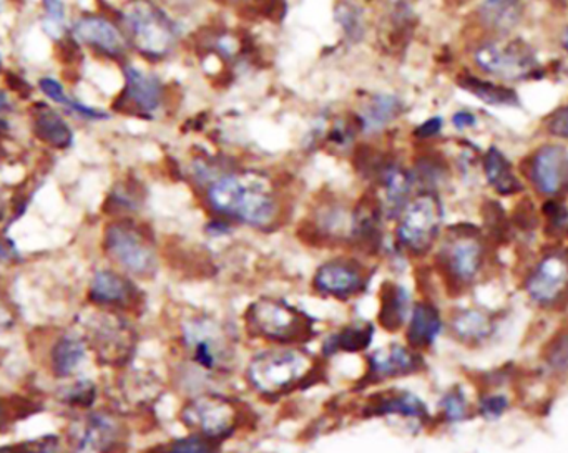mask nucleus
Returning <instances> with one entry per match:
<instances>
[{"label": "nucleus", "instance_id": "f257e3e1", "mask_svg": "<svg viewBox=\"0 0 568 453\" xmlns=\"http://www.w3.org/2000/svg\"><path fill=\"white\" fill-rule=\"evenodd\" d=\"M206 203L221 220L255 230H270L280 221L281 205L261 178L223 174L208 184Z\"/></svg>", "mask_w": 568, "mask_h": 453}, {"label": "nucleus", "instance_id": "f03ea898", "mask_svg": "<svg viewBox=\"0 0 568 453\" xmlns=\"http://www.w3.org/2000/svg\"><path fill=\"white\" fill-rule=\"evenodd\" d=\"M318 376L320 361L299 346H273L256 352L245 371L246 384L268 401L306 389Z\"/></svg>", "mask_w": 568, "mask_h": 453}, {"label": "nucleus", "instance_id": "7ed1b4c3", "mask_svg": "<svg viewBox=\"0 0 568 453\" xmlns=\"http://www.w3.org/2000/svg\"><path fill=\"white\" fill-rule=\"evenodd\" d=\"M246 334L273 346H301L317 336L313 318L280 298L263 296L243 314Z\"/></svg>", "mask_w": 568, "mask_h": 453}, {"label": "nucleus", "instance_id": "20e7f679", "mask_svg": "<svg viewBox=\"0 0 568 453\" xmlns=\"http://www.w3.org/2000/svg\"><path fill=\"white\" fill-rule=\"evenodd\" d=\"M178 340L189 361L206 374L221 376L235 362V336L210 314H190L180 324Z\"/></svg>", "mask_w": 568, "mask_h": 453}, {"label": "nucleus", "instance_id": "39448f33", "mask_svg": "<svg viewBox=\"0 0 568 453\" xmlns=\"http://www.w3.org/2000/svg\"><path fill=\"white\" fill-rule=\"evenodd\" d=\"M103 253L121 273L152 280L158 271V249L152 233L132 218H115L103 230Z\"/></svg>", "mask_w": 568, "mask_h": 453}, {"label": "nucleus", "instance_id": "423d86ee", "mask_svg": "<svg viewBox=\"0 0 568 453\" xmlns=\"http://www.w3.org/2000/svg\"><path fill=\"white\" fill-rule=\"evenodd\" d=\"M473 62L477 70L499 82H529L544 74L535 50L519 37L492 36L482 40L474 47Z\"/></svg>", "mask_w": 568, "mask_h": 453}, {"label": "nucleus", "instance_id": "0eeeda50", "mask_svg": "<svg viewBox=\"0 0 568 453\" xmlns=\"http://www.w3.org/2000/svg\"><path fill=\"white\" fill-rule=\"evenodd\" d=\"M125 37L150 61L165 59L178 43V27L153 0H128L120 11Z\"/></svg>", "mask_w": 568, "mask_h": 453}, {"label": "nucleus", "instance_id": "6e6552de", "mask_svg": "<svg viewBox=\"0 0 568 453\" xmlns=\"http://www.w3.org/2000/svg\"><path fill=\"white\" fill-rule=\"evenodd\" d=\"M396 221V246L412 258L426 256L441 237L444 221L441 199L433 192L412 196Z\"/></svg>", "mask_w": 568, "mask_h": 453}, {"label": "nucleus", "instance_id": "1a4fd4ad", "mask_svg": "<svg viewBox=\"0 0 568 453\" xmlns=\"http://www.w3.org/2000/svg\"><path fill=\"white\" fill-rule=\"evenodd\" d=\"M180 422L190 433L221 443L242 425V407L230 397L217 392H202L180 409Z\"/></svg>", "mask_w": 568, "mask_h": 453}, {"label": "nucleus", "instance_id": "9d476101", "mask_svg": "<svg viewBox=\"0 0 568 453\" xmlns=\"http://www.w3.org/2000/svg\"><path fill=\"white\" fill-rule=\"evenodd\" d=\"M483 256L486 249L479 233L470 228L459 226L449 231L442 240L437 253V266L449 284L466 287L482 271Z\"/></svg>", "mask_w": 568, "mask_h": 453}, {"label": "nucleus", "instance_id": "9b49d317", "mask_svg": "<svg viewBox=\"0 0 568 453\" xmlns=\"http://www.w3.org/2000/svg\"><path fill=\"white\" fill-rule=\"evenodd\" d=\"M373 270L363 259L336 256L318 266L311 287L321 298L351 301L366 293Z\"/></svg>", "mask_w": 568, "mask_h": 453}, {"label": "nucleus", "instance_id": "f8f14e48", "mask_svg": "<svg viewBox=\"0 0 568 453\" xmlns=\"http://www.w3.org/2000/svg\"><path fill=\"white\" fill-rule=\"evenodd\" d=\"M524 173L540 196L560 198L568 190V150L560 143L537 146L527 156Z\"/></svg>", "mask_w": 568, "mask_h": 453}, {"label": "nucleus", "instance_id": "ddd939ff", "mask_svg": "<svg viewBox=\"0 0 568 453\" xmlns=\"http://www.w3.org/2000/svg\"><path fill=\"white\" fill-rule=\"evenodd\" d=\"M90 346L103 364L124 365L135 352L137 337L120 312L103 311L99 324L92 329Z\"/></svg>", "mask_w": 568, "mask_h": 453}, {"label": "nucleus", "instance_id": "4468645a", "mask_svg": "<svg viewBox=\"0 0 568 453\" xmlns=\"http://www.w3.org/2000/svg\"><path fill=\"white\" fill-rule=\"evenodd\" d=\"M527 296L540 308H552L568 295V253L552 251L540 259L526 281Z\"/></svg>", "mask_w": 568, "mask_h": 453}, {"label": "nucleus", "instance_id": "2eb2a0df", "mask_svg": "<svg viewBox=\"0 0 568 453\" xmlns=\"http://www.w3.org/2000/svg\"><path fill=\"white\" fill-rule=\"evenodd\" d=\"M142 290L128 274L100 270L89 284V301L100 311L132 312L142 305Z\"/></svg>", "mask_w": 568, "mask_h": 453}, {"label": "nucleus", "instance_id": "dca6fc26", "mask_svg": "<svg viewBox=\"0 0 568 453\" xmlns=\"http://www.w3.org/2000/svg\"><path fill=\"white\" fill-rule=\"evenodd\" d=\"M124 80V90L115 102L118 112L150 117L160 111V106L164 105L165 87L157 75L133 65H125Z\"/></svg>", "mask_w": 568, "mask_h": 453}, {"label": "nucleus", "instance_id": "f3484780", "mask_svg": "<svg viewBox=\"0 0 568 453\" xmlns=\"http://www.w3.org/2000/svg\"><path fill=\"white\" fill-rule=\"evenodd\" d=\"M127 445V429L117 415L92 412L75 432L72 453H121Z\"/></svg>", "mask_w": 568, "mask_h": 453}, {"label": "nucleus", "instance_id": "a211bd4d", "mask_svg": "<svg viewBox=\"0 0 568 453\" xmlns=\"http://www.w3.org/2000/svg\"><path fill=\"white\" fill-rule=\"evenodd\" d=\"M423 368L424 359L421 352L409 348L408 344H387L367 354L366 374L361 384L374 386L386 380L401 379L419 374Z\"/></svg>", "mask_w": 568, "mask_h": 453}, {"label": "nucleus", "instance_id": "6ab92c4d", "mask_svg": "<svg viewBox=\"0 0 568 453\" xmlns=\"http://www.w3.org/2000/svg\"><path fill=\"white\" fill-rule=\"evenodd\" d=\"M72 37L82 46L89 47L102 57L120 61L127 55L128 40L124 30L111 18L99 14L80 15L70 25Z\"/></svg>", "mask_w": 568, "mask_h": 453}, {"label": "nucleus", "instance_id": "aec40b11", "mask_svg": "<svg viewBox=\"0 0 568 453\" xmlns=\"http://www.w3.org/2000/svg\"><path fill=\"white\" fill-rule=\"evenodd\" d=\"M405 344L414 351L423 352L433 348L444 329L441 312L433 302L417 301L412 305L405 323Z\"/></svg>", "mask_w": 568, "mask_h": 453}, {"label": "nucleus", "instance_id": "412c9836", "mask_svg": "<svg viewBox=\"0 0 568 453\" xmlns=\"http://www.w3.org/2000/svg\"><path fill=\"white\" fill-rule=\"evenodd\" d=\"M366 417H389V415H399L402 418L424 422L429 420V411L426 404L421 401L419 397L405 390H384L380 393H374L364 407Z\"/></svg>", "mask_w": 568, "mask_h": 453}, {"label": "nucleus", "instance_id": "4be33fe9", "mask_svg": "<svg viewBox=\"0 0 568 453\" xmlns=\"http://www.w3.org/2000/svg\"><path fill=\"white\" fill-rule=\"evenodd\" d=\"M30 117H33L34 135L40 142L55 150H68L74 146V131L55 108L47 103H36Z\"/></svg>", "mask_w": 568, "mask_h": 453}, {"label": "nucleus", "instance_id": "5701e85b", "mask_svg": "<svg viewBox=\"0 0 568 453\" xmlns=\"http://www.w3.org/2000/svg\"><path fill=\"white\" fill-rule=\"evenodd\" d=\"M412 302L408 289L395 281H386L379 289L377 324L387 333L404 329L411 314Z\"/></svg>", "mask_w": 568, "mask_h": 453}, {"label": "nucleus", "instance_id": "b1692460", "mask_svg": "<svg viewBox=\"0 0 568 453\" xmlns=\"http://www.w3.org/2000/svg\"><path fill=\"white\" fill-rule=\"evenodd\" d=\"M524 0H482L477 21L492 36H508L524 17Z\"/></svg>", "mask_w": 568, "mask_h": 453}, {"label": "nucleus", "instance_id": "393cba45", "mask_svg": "<svg viewBox=\"0 0 568 453\" xmlns=\"http://www.w3.org/2000/svg\"><path fill=\"white\" fill-rule=\"evenodd\" d=\"M482 168L487 183L498 195L514 196L524 192L522 181L515 173L507 156L498 146L487 150L482 159Z\"/></svg>", "mask_w": 568, "mask_h": 453}, {"label": "nucleus", "instance_id": "a878e982", "mask_svg": "<svg viewBox=\"0 0 568 453\" xmlns=\"http://www.w3.org/2000/svg\"><path fill=\"white\" fill-rule=\"evenodd\" d=\"M374 327L370 323H352L334 331L323 342L324 358L336 354H356L370 348L373 342Z\"/></svg>", "mask_w": 568, "mask_h": 453}, {"label": "nucleus", "instance_id": "bb28decb", "mask_svg": "<svg viewBox=\"0 0 568 453\" xmlns=\"http://www.w3.org/2000/svg\"><path fill=\"white\" fill-rule=\"evenodd\" d=\"M452 336L464 344H480L494 334L495 324L487 312L479 309H461L451 318Z\"/></svg>", "mask_w": 568, "mask_h": 453}, {"label": "nucleus", "instance_id": "cd10ccee", "mask_svg": "<svg viewBox=\"0 0 568 453\" xmlns=\"http://www.w3.org/2000/svg\"><path fill=\"white\" fill-rule=\"evenodd\" d=\"M87 358V342L80 337L64 336L50 351V371L57 379H67L79 371Z\"/></svg>", "mask_w": 568, "mask_h": 453}, {"label": "nucleus", "instance_id": "c85d7f7f", "mask_svg": "<svg viewBox=\"0 0 568 453\" xmlns=\"http://www.w3.org/2000/svg\"><path fill=\"white\" fill-rule=\"evenodd\" d=\"M459 86L466 92L473 93L487 105L492 106H519L520 99L511 87L486 80L477 75L464 74L459 77Z\"/></svg>", "mask_w": 568, "mask_h": 453}, {"label": "nucleus", "instance_id": "c756f323", "mask_svg": "<svg viewBox=\"0 0 568 453\" xmlns=\"http://www.w3.org/2000/svg\"><path fill=\"white\" fill-rule=\"evenodd\" d=\"M39 87L40 92H42L50 102L64 106L65 111L70 112L75 117L89 121H102L108 118L105 112L96 111V108H92V106L86 105V103L79 102V100L68 95V93L65 92L64 86H62L59 80H55V78H40Z\"/></svg>", "mask_w": 568, "mask_h": 453}, {"label": "nucleus", "instance_id": "7c9ffc66", "mask_svg": "<svg viewBox=\"0 0 568 453\" xmlns=\"http://www.w3.org/2000/svg\"><path fill=\"white\" fill-rule=\"evenodd\" d=\"M402 111L401 100L395 95H377L364 105L361 112L363 130L366 133H377L391 125Z\"/></svg>", "mask_w": 568, "mask_h": 453}, {"label": "nucleus", "instance_id": "2f4dec72", "mask_svg": "<svg viewBox=\"0 0 568 453\" xmlns=\"http://www.w3.org/2000/svg\"><path fill=\"white\" fill-rule=\"evenodd\" d=\"M142 193L132 183H118L114 190H112L111 196H108L107 203H105V209L111 215L117 218H130V212L139 211L142 206Z\"/></svg>", "mask_w": 568, "mask_h": 453}, {"label": "nucleus", "instance_id": "473e14b6", "mask_svg": "<svg viewBox=\"0 0 568 453\" xmlns=\"http://www.w3.org/2000/svg\"><path fill=\"white\" fill-rule=\"evenodd\" d=\"M42 29L54 40H61L70 30L67 8L62 0H43Z\"/></svg>", "mask_w": 568, "mask_h": 453}, {"label": "nucleus", "instance_id": "72a5a7b5", "mask_svg": "<svg viewBox=\"0 0 568 453\" xmlns=\"http://www.w3.org/2000/svg\"><path fill=\"white\" fill-rule=\"evenodd\" d=\"M150 453H218V443L205 437L190 433L182 439L170 440L150 450Z\"/></svg>", "mask_w": 568, "mask_h": 453}, {"label": "nucleus", "instance_id": "f704fd0d", "mask_svg": "<svg viewBox=\"0 0 568 453\" xmlns=\"http://www.w3.org/2000/svg\"><path fill=\"white\" fill-rule=\"evenodd\" d=\"M441 414L448 424H459L469 417V401L461 389H451L441 399Z\"/></svg>", "mask_w": 568, "mask_h": 453}, {"label": "nucleus", "instance_id": "c9c22d12", "mask_svg": "<svg viewBox=\"0 0 568 453\" xmlns=\"http://www.w3.org/2000/svg\"><path fill=\"white\" fill-rule=\"evenodd\" d=\"M0 453H61V439L55 436L40 437L14 445L0 446Z\"/></svg>", "mask_w": 568, "mask_h": 453}, {"label": "nucleus", "instance_id": "e433bc0d", "mask_svg": "<svg viewBox=\"0 0 568 453\" xmlns=\"http://www.w3.org/2000/svg\"><path fill=\"white\" fill-rule=\"evenodd\" d=\"M95 399L96 387L90 380H80V383L74 384L70 389H67L64 397L65 404L80 409V411L92 407Z\"/></svg>", "mask_w": 568, "mask_h": 453}, {"label": "nucleus", "instance_id": "4c0bfd02", "mask_svg": "<svg viewBox=\"0 0 568 453\" xmlns=\"http://www.w3.org/2000/svg\"><path fill=\"white\" fill-rule=\"evenodd\" d=\"M545 133L552 139L568 142V102L561 103L542 121Z\"/></svg>", "mask_w": 568, "mask_h": 453}, {"label": "nucleus", "instance_id": "58836bf2", "mask_svg": "<svg viewBox=\"0 0 568 453\" xmlns=\"http://www.w3.org/2000/svg\"><path fill=\"white\" fill-rule=\"evenodd\" d=\"M507 397L498 396V393L486 396L483 399H480L479 402L480 415H482L483 418H487V420H495V418L502 417V415L507 412Z\"/></svg>", "mask_w": 568, "mask_h": 453}, {"label": "nucleus", "instance_id": "ea45409f", "mask_svg": "<svg viewBox=\"0 0 568 453\" xmlns=\"http://www.w3.org/2000/svg\"><path fill=\"white\" fill-rule=\"evenodd\" d=\"M555 74L568 80V24H565L557 34V61H555Z\"/></svg>", "mask_w": 568, "mask_h": 453}, {"label": "nucleus", "instance_id": "a19ab883", "mask_svg": "<svg viewBox=\"0 0 568 453\" xmlns=\"http://www.w3.org/2000/svg\"><path fill=\"white\" fill-rule=\"evenodd\" d=\"M24 412L18 411L12 399L0 397V432H4L14 424V418H24Z\"/></svg>", "mask_w": 568, "mask_h": 453}, {"label": "nucleus", "instance_id": "79ce46f5", "mask_svg": "<svg viewBox=\"0 0 568 453\" xmlns=\"http://www.w3.org/2000/svg\"><path fill=\"white\" fill-rule=\"evenodd\" d=\"M545 217L555 228L565 226L568 223V211L557 199H548L544 206Z\"/></svg>", "mask_w": 568, "mask_h": 453}, {"label": "nucleus", "instance_id": "37998d69", "mask_svg": "<svg viewBox=\"0 0 568 453\" xmlns=\"http://www.w3.org/2000/svg\"><path fill=\"white\" fill-rule=\"evenodd\" d=\"M558 351L552 352L551 365L555 368L567 367L568 365V339L561 340L557 346Z\"/></svg>", "mask_w": 568, "mask_h": 453}, {"label": "nucleus", "instance_id": "c03bdc74", "mask_svg": "<svg viewBox=\"0 0 568 453\" xmlns=\"http://www.w3.org/2000/svg\"><path fill=\"white\" fill-rule=\"evenodd\" d=\"M452 124L457 130H467V128L474 127L477 124V118L474 117L470 112H457V114L452 117Z\"/></svg>", "mask_w": 568, "mask_h": 453}, {"label": "nucleus", "instance_id": "a18cd8bd", "mask_svg": "<svg viewBox=\"0 0 568 453\" xmlns=\"http://www.w3.org/2000/svg\"><path fill=\"white\" fill-rule=\"evenodd\" d=\"M18 258L17 249L9 242H0V264H9Z\"/></svg>", "mask_w": 568, "mask_h": 453}, {"label": "nucleus", "instance_id": "49530a36", "mask_svg": "<svg viewBox=\"0 0 568 453\" xmlns=\"http://www.w3.org/2000/svg\"><path fill=\"white\" fill-rule=\"evenodd\" d=\"M14 323L11 308L5 305L4 299L0 298V331L9 329Z\"/></svg>", "mask_w": 568, "mask_h": 453}, {"label": "nucleus", "instance_id": "de8ad7c7", "mask_svg": "<svg viewBox=\"0 0 568 453\" xmlns=\"http://www.w3.org/2000/svg\"><path fill=\"white\" fill-rule=\"evenodd\" d=\"M11 96H9L4 90H0V127H5V118H8L9 114H11Z\"/></svg>", "mask_w": 568, "mask_h": 453}, {"label": "nucleus", "instance_id": "09e8293b", "mask_svg": "<svg viewBox=\"0 0 568 453\" xmlns=\"http://www.w3.org/2000/svg\"><path fill=\"white\" fill-rule=\"evenodd\" d=\"M5 2H8V0H0V11L4 8Z\"/></svg>", "mask_w": 568, "mask_h": 453}, {"label": "nucleus", "instance_id": "8fccbe9b", "mask_svg": "<svg viewBox=\"0 0 568 453\" xmlns=\"http://www.w3.org/2000/svg\"><path fill=\"white\" fill-rule=\"evenodd\" d=\"M0 68H2V53H0Z\"/></svg>", "mask_w": 568, "mask_h": 453}, {"label": "nucleus", "instance_id": "3c124183", "mask_svg": "<svg viewBox=\"0 0 568 453\" xmlns=\"http://www.w3.org/2000/svg\"><path fill=\"white\" fill-rule=\"evenodd\" d=\"M564 2H567V0H564Z\"/></svg>", "mask_w": 568, "mask_h": 453}]
</instances>
